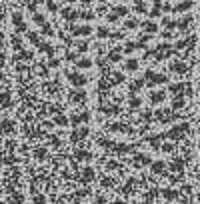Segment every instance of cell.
<instances>
[{
  "instance_id": "6da1fadb",
  "label": "cell",
  "mask_w": 200,
  "mask_h": 204,
  "mask_svg": "<svg viewBox=\"0 0 200 204\" xmlns=\"http://www.w3.org/2000/svg\"><path fill=\"white\" fill-rule=\"evenodd\" d=\"M68 78H70V82H72L74 86H84V84H86V76H82V74L68 72Z\"/></svg>"
},
{
  "instance_id": "7a4b0ae2",
  "label": "cell",
  "mask_w": 200,
  "mask_h": 204,
  "mask_svg": "<svg viewBox=\"0 0 200 204\" xmlns=\"http://www.w3.org/2000/svg\"><path fill=\"white\" fill-rule=\"evenodd\" d=\"M72 32H74V36H86V34L92 32V28L90 26H78V28H74Z\"/></svg>"
},
{
  "instance_id": "3957f363",
  "label": "cell",
  "mask_w": 200,
  "mask_h": 204,
  "mask_svg": "<svg viewBox=\"0 0 200 204\" xmlns=\"http://www.w3.org/2000/svg\"><path fill=\"white\" fill-rule=\"evenodd\" d=\"M192 6L190 0H186V2H182V4H176V6H172V12H184V10H188Z\"/></svg>"
},
{
  "instance_id": "277c9868",
  "label": "cell",
  "mask_w": 200,
  "mask_h": 204,
  "mask_svg": "<svg viewBox=\"0 0 200 204\" xmlns=\"http://www.w3.org/2000/svg\"><path fill=\"white\" fill-rule=\"evenodd\" d=\"M76 66H78V68H90V66H92V62L88 60V58H82V60L76 62Z\"/></svg>"
},
{
  "instance_id": "5b68a950",
  "label": "cell",
  "mask_w": 200,
  "mask_h": 204,
  "mask_svg": "<svg viewBox=\"0 0 200 204\" xmlns=\"http://www.w3.org/2000/svg\"><path fill=\"white\" fill-rule=\"evenodd\" d=\"M170 70H174V72H184V70H186V66L182 64V62H174V64L170 66Z\"/></svg>"
},
{
  "instance_id": "8992f818",
  "label": "cell",
  "mask_w": 200,
  "mask_h": 204,
  "mask_svg": "<svg viewBox=\"0 0 200 204\" xmlns=\"http://www.w3.org/2000/svg\"><path fill=\"white\" fill-rule=\"evenodd\" d=\"M86 98V92H74V94H72V100H74V102H82V100Z\"/></svg>"
},
{
  "instance_id": "52a82bcc",
  "label": "cell",
  "mask_w": 200,
  "mask_h": 204,
  "mask_svg": "<svg viewBox=\"0 0 200 204\" xmlns=\"http://www.w3.org/2000/svg\"><path fill=\"white\" fill-rule=\"evenodd\" d=\"M110 130H118V132H128V126H124V124H112L110 126Z\"/></svg>"
},
{
  "instance_id": "ba28073f",
  "label": "cell",
  "mask_w": 200,
  "mask_h": 204,
  "mask_svg": "<svg viewBox=\"0 0 200 204\" xmlns=\"http://www.w3.org/2000/svg\"><path fill=\"white\" fill-rule=\"evenodd\" d=\"M86 134H88V130H86V128H80V132H72V140H78V138H84Z\"/></svg>"
},
{
  "instance_id": "9c48e42d",
  "label": "cell",
  "mask_w": 200,
  "mask_h": 204,
  "mask_svg": "<svg viewBox=\"0 0 200 204\" xmlns=\"http://www.w3.org/2000/svg\"><path fill=\"white\" fill-rule=\"evenodd\" d=\"M144 30L152 34V32H156V30H158V26H156L154 22H146V24H144Z\"/></svg>"
},
{
  "instance_id": "30bf717a",
  "label": "cell",
  "mask_w": 200,
  "mask_h": 204,
  "mask_svg": "<svg viewBox=\"0 0 200 204\" xmlns=\"http://www.w3.org/2000/svg\"><path fill=\"white\" fill-rule=\"evenodd\" d=\"M26 36H28V40H30V42H34L36 46H40V38L36 36V32H28Z\"/></svg>"
},
{
  "instance_id": "8fae6325",
  "label": "cell",
  "mask_w": 200,
  "mask_h": 204,
  "mask_svg": "<svg viewBox=\"0 0 200 204\" xmlns=\"http://www.w3.org/2000/svg\"><path fill=\"white\" fill-rule=\"evenodd\" d=\"M164 100V92H154L152 94V102L154 104H158V102H162Z\"/></svg>"
},
{
  "instance_id": "7c38bea8",
  "label": "cell",
  "mask_w": 200,
  "mask_h": 204,
  "mask_svg": "<svg viewBox=\"0 0 200 204\" xmlns=\"http://www.w3.org/2000/svg\"><path fill=\"white\" fill-rule=\"evenodd\" d=\"M190 16H184V18L182 20H178V28H186V26H188V24H190Z\"/></svg>"
},
{
  "instance_id": "4fadbf2b",
  "label": "cell",
  "mask_w": 200,
  "mask_h": 204,
  "mask_svg": "<svg viewBox=\"0 0 200 204\" xmlns=\"http://www.w3.org/2000/svg\"><path fill=\"white\" fill-rule=\"evenodd\" d=\"M40 48H42V52H46V54H54V48L50 46V44H40Z\"/></svg>"
},
{
  "instance_id": "5bb4252c",
  "label": "cell",
  "mask_w": 200,
  "mask_h": 204,
  "mask_svg": "<svg viewBox=\"0 0 200 204\" xmlns=\"http://www.w3.org/2000/svg\"><path fill=\"white\" fill-rule=\"evenodd\" d=\"M136 160H138L140 164H150V158L144 156V154H138V156H136Z\"/></svg>"
},
{
  "instance_id": "9a60e30c",
  "label": "cell",
  "mask_w": 200,
  "mask_h": 204,
  "mask_svg": "<svg viewBox=\"0 0 200 204\" xmlns=\"http://www.w3.org/2000/svg\"><path fill=\"white\" fill-rule=\"evenodd\" d=\"M164 26H168V28H178V22L176 20H164Z\"/></svg>"
},
{
  "instance_id": "2e32d148",
  "label": "cell",
  "mask_w": 200,
  "mask_h": 204,
  "mask_svg": "<svg viewBox=\"0 0 200 204\" xmlns=\"http://www.w3.org/2000/svg\"><path fill=\"white\" fill-rule=\"evenodd\" d=\"M126 68H128V70H136V68H138V62L136 60H128L126 62Z\"/></svg>"
},
{
  "instance_id": "e0dca14e",
  "label": "cell",
  "mask_w": 200,
  "mask_h": 204,
  "mask_svg": "<svg viewBox=\"0 0 200 204\" xmlns=\"http://www.w3.org/2000/svg\"><path fill=\"white\" fill-rule=\"evenodd\" d=\"M34 22L40 24V26H44V24H46V22H44V16H42V14H34Z\"/></svg>"
},
{
  "instance_id": "ac0fdd59",
  "label": "cell",
  "mask_w": 200,
  "mask_h": 204,
  "mask_svg": "<svg viewBox=\"0 0 200 204\" xmlns=\"http://www.w3.org/2000/svg\"><path fill=\"white\" fill-rule=\"evenodd\" d=\"M92 176H94V172H92V168H86V170H84V180H90Z\"/></svg>"
},
{
  "instance_id": "d6986e66",
  "label": "cell",
  "mask_w": 200,
  "mask_h": 204,
  "mask_svg": "<svg viewBox=\"0 0 200 204\" xmlns=\"http://www.w3.org/2000/svg\"><path fill=\"white\" fill-rule=\"evenodd\" d=\"M170 168H172V170H180V168H182V160L172 162V164H170Z\"/></svg>"
},
{
  "instance_id": "ffe728a7",
  "label": "cell",
  "mask_w": 200,
  "mask_h": 204,
  "mask_svg": "<svg viewBox=\"0 0 200 204\" xmlns=\"http://www.w3.org/2000/svg\"><path fill=\"white\" fill-rule=\"evenodd\" d=\"M162 168H164V164H162V162H154V164H152V170L154 172H160Z\"/></svg>"
},
{
  "instance_id": "44dd1931",
  "label": "cell",
  "mask_w": 200,
  "mask_h": 204,
  "mask_svg": "<svg viewBox=\"0 0 200 204\" xmlns=\"http://www.w3.org/2000/svg\"><path fill=\"white\" fill-rule=\"evenodd\" d=\"M54 122H56V124H68V120H66V116H56Z\"/></svg>"
},
{
  "instance_id": "7402d4cb",
  "label": "cell",
  "mask_w": 200,
  "mask_h": 204,
  "mask_svg": "<svg viewBox=\"0 0 200 204\" xmlns=\"http://www.w3.org/2000/svg\"><path fill=\"white\" fill-rule=\"evenodd\" d=\"M76 158H90V154L84 150H76Z\"/></svg>"
},
{
  "instance_id": "603a6c76",
  "label": "cell",
  "mask_w": 200,
  "mask_h": 204,
  "mask_svg": "<svg viewBox=\"0 0 200 204\" xmlns=\"http://www.w3.org/2000/svg\"><path fill=\"white\" fill-rule=\"evenodd\" d=\"M108 58H110L112 62H118V60H120V54H118V52H110V54H108Z\"/></svg>"
},
{
  "instance_id": "cb8c5ba5",
  "label": "cell",
  "mask_w": 200,
  "mask_h": 204,
  "mask_svg": "<svg viewBox=\"0 0 200 204\" xmlns=\"http://www.w3.org/2000/svg\"><path fill=\"white\" fill-rule=\"evenodd\" d=\"M130 106H132V108H138V106H140V98H134V96H132V100H130Z\"/></svg>"
},
{
  "instance_id": "d4e9b609",
  "label": "cell",
  "mask_w": 200,
  "mask_h": 204,
  "mask_svg": "<svg viewBox=\"0 0 200 204\" xmlns=\"http://www.w3.org/2000/svg\"><path fill=\"white\" fill-rule=\"evenodd\" d=\"M124 26H126V28H136V26H138V22H136V20H128Z\"/></svg>"
},
{
  "instance_id": "484cf974",
  "label": "cell",
  "mask_w": 200,
  "mask_h": 204,
  "mask_svg": "<svg viewBox=\"0 0 200 204\" xmlns=\"http://www.w3.org/2000/svg\"><path fill=\"white\" fill-rule=\"evenodd\" d=\"M8 98H10L8 94H0V102H2V104H10V100H8Z\"/></svg>"
},
{
  "instance_id": "4316f807",
  "label": "cell",
  "mask_w": 200,
  "mask_h": 204,
  "mask_svg": "<svg viewBox=\"0 0 200 204\" xmlns=\"http://www.w3.org/2000/svg\"><path fill=\"white\" fill-rule=\"evenodd\" d=\"M182 88H184V84H172V86H170L172 92H178V90H182Z\"/></svg>"
},
{
  "instance_id": "83f0119b",
  "label": "cell",
  "mask_w": 200,
  "mask_h": 204,
  "mask_svg": "<svg viewBox=\"0 0 200 204\" xmlns=\"http://www.w3.org/2000/svg\"><path fill=\"white\" fill-rule=\"evenodd\" d=\"M182 104H184V100H182V96H178V100H174V108H180Z\"/></svg>"
},
{
  "instance_id": "f1b7e54d",
  "label": "cell",
  "mask_w": 200,
  "mask_h": 204,
  "mask_svg": "<svg viewBox=\"0 0 200 204\" xmlns=\"http://www.w3.org/2000/svg\"><path fill=\"white\" fill-rule=\"evenodd\" d=\"M86 48H88V44H86V42H78V52H84Z\"/></svg>"
},
{
  "instance_id": "f546056e",
  "label": "cell",
  "mask_w": 200,
  "mask_h": 204,
  "mask_svg": "<svg viewBox=\"0 0 200 204\" xmlns=\"http://www.w3.org/2000/svg\"><path fill=\"white\" fill-rule=\"evenodd\" d=\"M42 34H52V28H50L48 24H44L42 26Z\"/></svg>"
},
{
  "instance_id": "4dcf8cb0",
  "label": "cell",
  "mask_w": 200,
  "mask_h": 204,
  "mask_svg": "<svg viewBox=\"0 0 200 204\" xmlns=\"http://www.w3.org/2000/svg\"><path fill=\"white\" fill-rule=\"evenodd\" d=\"M116 12H118V14H126L128 8H124V6H116Z\"/></svg>"
},
{
  "instance_id": "1f68e13d",
  "label": "cell",
  "mask_w": 200,
  "mask_h": 204,
  "mask_svg": "<svg viewBox=\"0 0 200 204\" xmlns=\"http://www.w3.org/2000/svg\"><path fill=\"white\" fill-rule=\"evenodd\" d=\"M48 8L52 10V12H56V10H58V6H56V4H54L52 0H50V2H48Z\"/></svg>"
},
{
  "instance_id": "d6a6232c",
  "label": "cell",
  "mask_w": 200,
  "mask_h": 204,
  "mask_svg": "<svg viewBox=\"0 0 200 204\" xmlns=\"http://www.w3.org/2000/svg\"><path fill=\"white\" fill-rule=\"evenodd\" d=\"M98 34H100V36H108V30H106V28H98Z\"/></svg>"
},
{
  "instance_id": "836d02e7",
  "label": "cell",
  "mask_w": 200,
  "mask_h": 204,
  "mask_svg": "<svg viewBox=\"0 0 200 204\" xmlns=\"http://www.w3.org/2000/svg\"><path fill=\"white\" fill-rule=\"evenodd\" d=\"M66 58H68V60H74V58H76V54H74V52H68Z\"/></svg>"
},
{
  "instance_id": "e575fe53",
  "label": "cell",
  "mask_w": 200,
  "mask_h": 204,
  "mask_svg": "<svg viewBox=\"0 0 200 204\" xmlns=\"http://www.w3.org/2000/svg\"><path fill=\"white\" fill-rule=\"evenodd\" d=\"M80 2H82V4H90L92 0H80Z\"/></svg>"
},
{
  "instance_id": "d590c367",
  "label": "cell",
  "mask_w": 200,
  "mask_h": 204,
  "mask_svg": "<svg viewBox=\"0 0 200 204\" xmlns=\"http://www.w3.org/2000/svg\"><path fill=\"white\" fill-rule=\"evenodd\" d=\"M0 80H2V74H0Z\"/></svg>"
}]
</instances>
